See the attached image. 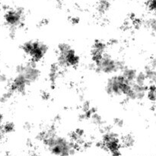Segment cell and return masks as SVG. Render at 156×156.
Returning <instances> with one entry per match:
<instances>
[{
    "label": "cell",
    "mask_w": 156,
    "mask_h": 156,
    "mask_svg": "<svg viewBox=\"0 0 156 156\" xmlns=\"http://www.w3.org/2000/svg\"><path fill=\"white\" fill-rule=\"evenodd\" d=\"M58 64L59 66L75 67L79 65V56L73 47L68 44L61 43L57 47Z\"/></svg>",
    "instance_id": "6da1fadb"
},
{
    "label": "cell",
    "mask_w": 156,
    "mask_h": 156,
    "mask_svg": "<svg viewBox=\"0 0 156 156\" xmlns=\"http://www.w3.org/2000/svg\"><path fill=\"white\" fill-rule=\"evenodd\" d=\"M131 84L122 75H117L108 79L105 91L111 96H125L129 90Z\"/></svg>",
    "instance_id": "7a4b0ae2"
},
{
    "label": "cell",
    "mask_w": 156,
    "mask_h": 156,
    "mask_svg": "<svg viewBox=\"0 0 156 156\" xmlns=\"http://www.w3.org/2000/svg\"><path fill=\"white\" fill-rule=\"evenodd\" d=\"M94 62L96 71L105 74H113L121 71L125 66L122 61L114 59L108 53H105L100 59Z\"/></svg>",
    "instance_id": "3957f363"
},
{
    "label": "cell",
    "mask_w": 156,
    "mask_h": 156,
    "mask_svg": "<svg viewBox=\"0 0 156 156\" xmlns=\"http://www.w3.org/2000/svg\"><path fill=\"white\" fill-rule=\"evenodd\" d=\"M21 50L26 55L30 56L33 62H37L45 56L48 51V47L41 41H28L22 44Z\"/></svg>",
    "instance_id": "277c9868"
},
{
    "label": "cell",
    "mask_w": 156,
    "mask_h": 156,
    "mask_svg": "<svg viewBox=\"0 0 156 156\" xmlns=\"http://www.w3.org/2000/svg\"><path fill=\"white\" fill-rule=\"evenodd\" d=\"M16 71L17 74H21L24 76L28 85L37 81L41 76V72L33 61L18 66Z\"/></svg>",
    "instance_id": "5b68a950"
},
{
    "label": "cell",
    "mask_w": 156,
    "mask_h": 156,
    "mask_svg": "<svg viewBox=\"0 0 156 156\" xmlns=\"http://www.w3.org/2000/svg\"><path fill=\"white\" fill-rule=\"evenodd\" d=\"M24 18V11L22 8L10 9L5 12L4 15L5 22L9 28H17L23 22Z\"/></svg>",
    "instance_id": "8992f818"
},
{
    "label": "cell",
    "mask_w": 156,
    "mask_h": 156,
    "mask_svg": "<svg viewBox=\"0 0 156 156\" xmlns=\"http://www.w3.org/2000/svg\"><path fill=\"white\" fill-rule=\"evenodd\" d=\"M147 88L146 85H139L133 82L125 96L126 98L131 101H141L146 96Z\"/></svg>",
    "instance_id": "52a82bcc"
},
{
    "label": "cell",
    "mask_w": 156,
    "mask_h": 156,
    "mask_svg": "<svg viewBox=\"0 0 156 156\" xmlns=\"http://www.w3.org/2000/svg\"><path fill=\"white\" fill-rule=\"evenodd\" d=\"M28 85V83L24 79V76L21 74H17L15 79L12 81L10 85L9 90L12 93H18V94H24L26 88Z\"/></svg>",
    "instance_id": "ba28073f"
},
{
    "label": "cell",
    "mask_w": 156,
    "mask_h": 156,
    "mask_svg": "<svg viewBox=\"0 0 156 156\" xmlns=\"http://www.w3.org/2000/svg\"><path fill=\"white\" fill-rule=\"evenodd\" d=\"M106 44L101 41H94V44L91 47V56L94 62L100 59L105 53L106 51Z\"/></svg>",
    "instance_id": "9c48e42d"
},
{
    "label": "cell",
    "mask_w": 156,
    "mask_h": 156,
    "mask_svg": "<svg viewBox=\"0 0 156 156\" xmlns=\"http://www.w3.org/2000/svg\"><path fill=\"white\" fill-rule=\"evenodd\" d=\"M155 67H156V62L155 59H152L150 64L146 66L145 67L144 74L146 76V78L147 80L150 82L151 84H155V79H156V73H155Z\"/></svg>",
    "instance_id": "30bf717a"
},
{
    "label": "cell",
    "mask_w": 156,
    "mask_h": 156,
    "mask_svg": "<svg viewBox=\"0 0 156 156\" xmlns=\"http://www.w3.org/2000/svg\"><path fill=\"white\" fill-rule=\"evenodd\" d=\"M121 75L128 81V82H129L130 83H133V82H134L137 73V72L134 69L129 68V67H127L125 66L123 67V69L121 70Z\"/></svg>",
    "instance_id": "8fae6325"
},
{
    "label": "cell",
    "mask_w": 156,
    "mask_h": 156,
    "mask_svg": "<svg viewBox=\"0 0 156 156\" xmlns=\"http://www.w3.org/2000/svg\"><path fill=\"white\" fill-rule=\"evenodd\" d=\"M111 8V3L108 0H100L97 5V11L100 14L106 13Z\"/></svg>",
    "instance_id": "7c38bea8"
},
{
    "label": "cell",
    "mask_w": 156,
    "mask_h": 156,
    "mask_svg": "<svg viewBox=\"0 0 156 156\" xmlns=\"http://www.w3.org/2000/svg\"><path fill=\"white\" fill-rule=\"evenodd\" d=\"M59 66L57 64H53L50 66V72H49V78L52 82H55L59 75Z\"/></svg>",
    "instance_id": "4fadbf2b"
},
{
    "label": "cell",
    "mask_w": 156,
    "mask_h": 156,
    "mask_svg": "<svg viewBox=\"0 0 156 156\" xmlns=\"http://www.w3.org/2000/svg\"><path fill=\"white\" fill-rule=\"evenodd\" d=\"M146 96L148 97L149 100L155 103V97H156V93H155V84H151L150 86L147 88V91H146Z\"/></svg>",
    "instance_id": "5bb4252c"
},
{
    "label": "cell",
    "mask_w": 156,
    "mask_h": 156,
    "mask_svg": "<svg viewBox=\"0 0 156 156\" xmlns=\"http://www.w3.org/2000/svg\"><path fill=\"white\" fill-rule=\"evenodd\" d=\"M146 76H145L144 73L143 72H140V73H136V76L135 80L134 82L139 85H146Z\"/></svg>",
    "instance_id": "9a60e30c"
},
{
    "label": "cell",
    "mask_w": 156,
    "mask_h": 156,
    "mask_svg": "<svg viewBox=\"0 0 156 156\" xmlns=\"http://www.w3.org/2000/svg\"><path fill=\"white\" fill-rule=\"evenodd\" d=\"M134 144V138L130 135H127L123 138V145L125 147H131Z\"/></svg>",
    "instance_id": "2e32d148"
},
{
    "label": "cell",
    "mask_w": 156,
    "mask_h": 156,
    "mask_svg": "<svg viewBox=\"0 0 156 156\" xmlns=\"http://www.w3.org/2000/svg\"><path fill=\"white\" fill-rule=\"evenodd\" d=\"M15 130V125L12 122H7L2 126V131L5 133H9Z\"/></svg>",
    "instance_id": "e0dca14e"
},
{
    "label": "cell",
    "mask_w": 156,
    "mask_h": 156,
    "mask_svg": "<svg viewBox=\"0 0 156 156\" xmlns=\"http://www.w3.org/2000/svg\"><path fill=\"white\" fill-rule=\"evenodd\" d=\"M91 120H92L93 123L96 125H101L103 123V120H102V117H101L99 114H98L97 113H93L91 115Z\"/></svg>",
    "instance_id": "ac0fdd59"
},
{
    "label": "cell",
    "mask_w": 156,
    "mask_h": 156,
    "mask_svg": "<svg viewBox=\"0 0 156 156\" xmlns=\"http://www.w3.org/2000/svg\"><path fill=\"white\" fill-rule=\"evenodd\" d=\"M12 94H13V93H12L10 90H9L7 92H5L4 94H2V97L0 98V101L2 102V103L6 102L7 101H9V99L10 98L11 96H12Z\"/></svg>",
    "instance_id": "d6986e66"
},
{
    "label": "cell",
    "mask_w": 156,
    "mask_h": 156,
    "mask_svg": "<svg viewBox=\"0 0 156 156\" xmlns=\"http://www.w3.org/2000/svg\"><path fill=\"white\" fill-rule=\"evenodd\" d=\"M147 6L152 12H155L156 9V0H148Z\"/></svg>",
    "instance_id": "ffe728a7"
},
{
    "label": "cell",
    "mask_w": 156,
    "mask_h": 156,
    "mask_svg": "<svg viewBox=\"0 0 156 156\" xmlns=\"http://www.w3.org/2000/svg\"><path fill=\"white\" fill-rule=\"evenodd\" d=\"M147 24L149 28H150L152 31L155 32L156 30V21L155 18H152V19L149 20V21H148Z\"/></svg>",
    "instance_id": "44dd1931"
},
{
    "label": "cell",
    "mask_w": 156,
    "mask_h": 156,
    "mask_svg": "<svg viewBox=\"0 0 156 156\" xmlns=\"http://www.w3.org/2000/svg\"><path fill=\"white\" fill-rule=\"evenodd\" d=\"M114 123H115V125H117V126H119V127H122L123 125V121L121 119L117 118L114 120Z\"/></svg>",
    "instance_id": "7402d4cb"
},
{
    "label": "cell",
    "mask_w": 156,
    "mask_h": 156,
    "mask_svg": "<svg viewBox=\"0 0 156 156\" xmlns=\"http://www.w3.org/2000/svg\"><path fill=\"white\" fill-rule=\"evenodd\" d=\"M70 21H71L72 24H78V23H79V18H77V17H73V18L70 19Z\"/></svg>",
    "instance_id": "603a6c76"
},
{
    "label": "cell",
    "mask_w": 156,
    "mask_h": 156,
    "mask_svg": "<svg viewBox=\"0 0 156 156\" xmlns=\"http://www.w3.org/2000/svg\"><path fill=\"white\" fill-rule=\"evenodd\" d=\"M7 81V78L5 75H0V82H5Z\"/></svg>",
    "instance_id": "cb8c5ba5"
}]
</instances>
